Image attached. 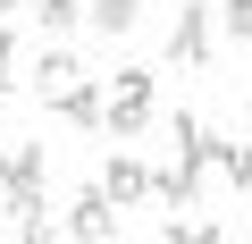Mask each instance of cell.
Here are the masks:
<instances>
[{
    "label": "cell",
    "mask_w": 252,
    "mask_h": 244,
    "mask_svg": "<svg viewBox=\"0 0 252 244\" xmlns=\"http://www.w3.org/2000/svg\"><path fill=\"white\" fill-rule=\"evenodd\" d=\"M101 127H109L118 143L152 127V68H118V84L101 93Z\"/></svg>",
    "instance_id": "6da1fadb"
},
{
    "label": "cell",
    "mask_w": 252,
    "mask_h": 244,
    "mask_svg": "<svg viewBox=\"0 0 252 244\" xmlns=\"http://www.w3.org/2000/svg\"><path fill=\"white\" fill-rule=\"evenodd\" d=\"M210 51H219V17L202 9V0H185L177 26H168V68H202Z\"/></svg>",
    "instance_id": "7a4b0ae2"
},
{
    "label": "cell",
    "mask_w": 252,
    "mask_h": 244,
    "mask_svg": "<svg viewBox=\"0 0 252 244\" xmlns=\"http://www.w3.org/2000/svg\"><path fill=\"white\" fill-rule=\"evenodd\" d=\"M59 236H84V244H109V236H118V202H109L101 185H84V194L67 202V219H59Z\"/></svg>",
    "instance_id": "3957f363"
},
{
    "label": "cell",
    "mask_w": 252,
    "mask_h": 244,
    "mask_svg": "<svg viewBox=\"0 0 252 244\" xmlns=\"http://www.w3.org/2000/svg\"><path fill=\"white\" fill-rule=\"evenodd\" d=\"M168 143H177V169H185V177L202 185V177H210V152H219V135L202 127L193 109H177V118H168Z\"/></svg>",
    "instance_id": "277c9868"
},
{
    "label": "cell",
    "mask_w": 252,
    "mask_h": 244,
    "mask_svg": "<svg viewBox=\"0 0 252 244\" xmlns=\"http://www.w3.org/2000/svg\"><path fill=\"white\" fill-rule=\"evenodd\" d=\"M101 194H109L118 210H135V202H152V169H143L135 152H118V160L101 169Z\"/></svg>",
    "instance_id": "5b68a950"
},
{
    "label": "cell",
    "mask_w": 252,
    "mask_h": 244,
    "mask_svg": "<svg viewBox=\"0 0 252 244\" xmlns=\"http://www.w3.org/2000/svg\"><path fill=\"white\" fill-rule=\"evenodd\" d=\"M9 219H17L26 244H51V236H59V210L42 202V185H17V194H9Z\"/></svg>",
    "instance_id": "8992f818"
},
{
    "label": "cell",
    "mask_w": 252,
    "mask_h": 244,
    "mask_svg": "<svg viewBox=\"0 0 252 244\" xmlns=\"http://www.w3.org/2000/svg\"><path fill=\"white\" fill-rule=\"evenodd\" d=\"M42 169H51V143H9V152H0V194L42 185Z\"/></svg>",
    "instance_id": "52a82bcc"
},
{
    "label": "cell",
    "mask_w": 252,
    "mask_h": 244,
    "mask_svg": "<svg viewBox=\"0 0 252 244\" xmlns=\"http://www.w3.org/2000/svg\"><path fill=\"white\" fill-rule=\"evenodd\" d=\"M51 109L67 118V127H101V84H93V76H76L67 93H51Z\"/></svg>",
    "instance_id": "ba28073f"
},
{
    "label": "cell",
    "mask_w": 252,
    "mask_h": 244,
    "mask_svg": "<svg viewBox=\"0 0 252 244\" xmlns=\"http://www.w3.org/2000/svg\"><path fill=\"white\" fill-rule=\"evenodd\" d=\"M84 17H93V34L118 42V34H135V26H143V0H84Z\"/></svg>",
    "instance_id": "9c48e42d"
},
{
    "label": "cell",
    "mask_w": 252,
    "mask_h": 244,
    "mask_svg": "<svg viewBox=\"0 0 252 244\" xmlns=\"http://www.w3.org/2000/svg\"><path fill=\"white\" fill-rule=\"evenodd\" d=\"M76 76H84V59H76V51H42V59H34V93H42V101H51V93H67Z\"/></svg>",
    "instance_id": "30bf717a"
},
{
    "label": "cell",
    "mask_w": 252,
    "mask_h": 244,
    "mask_svg": "<svg viewBox=\"0 0 252 244\" xmlns=\"http://www.w3.org/2000/svg\"><path fill=\"white\" fill-rule=\"evenodd\" d=\"M210 169H219L235 194H252V143H219V152H210Z\"/></svg>",
    "instance_id": "8fae6325"
},
{
    "label": "cell",
    "mask_w": 252,
    "mask_h": 244,
    "mask_svg": "<svg viewBox=\"0 0 252 244\" xmlns=\"http://www.w3.org/2000/svg\"><path fill=\"white\" fill-rule=\"evenodd\" d=\"M34 17H42V26H51V34H67V26H76V17H84V0H34Z\"/></svg>",
    "instance_id": "7c38bea8"
},
{
    "label": "cell",
    "mask_w": 252,
    "mask_h": 244,
    "mask_svg": "<svg viewBox=\"0 0 252 244\" xmlns=\"http://www.w3.org/2000/svg\"><path fill=\"white\" fill-rule=\"evenodd\" d=\"M219 34H235V42H252V0H219Z\"/></svg>",
    "instance_id": "4fadbf2b"
},
{
    "label": "cell",
    "mask_w": 252,
    "mask_h": 244,
    "mask_svg": "<svg viewBox=\"0 0 252 244\" xmlns=\"http://www.w3.org/2000/svg\"><path fill=\"white\" fill-rule=\"evenodd\" d=\"M17 68H26V59H17V34H9V26H0V93H9V84H17Z\"/></svg>",
    "instance_id": "5bb4252c"
},
{
    "label": "cell",
    "mask_w": 252,
    "mask_h": 244,
    "mask_svg": "<svg viewBox=\"0 0 252 244\" xmlns=\"http://www.w3.org/2000/svg\"><path fill=\"white\" fill-rule=\"evenodd\" d=\"M9 9H26V0H0V17H9Z\"/></svg>",
    "instance_id": "9a60e30c"
},
{
    "label": "cell",
    "mask_w": 252,
    "mask_h": 244,
    "mask_svg": "<svg viewBox=\"0 0 252 244\" xmlns=\"http://www.w3.org/2000/svg\"><path fill=\"white\" fill-rule=\"evenodd\" d=\"M244 109H252V84H244Z\"/></svg>",
    "instance_id": "2e32d148"
}]
</instances>
